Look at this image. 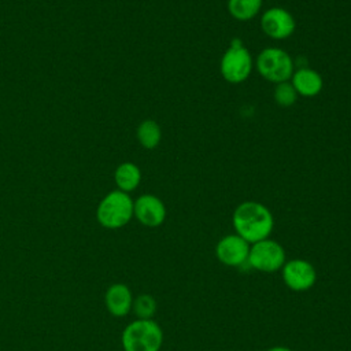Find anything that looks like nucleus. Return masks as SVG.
Listing matches in <instances>:
<instances>
[{
	"label": "nucleus",
	"instance_id": "1",
	"mask_svg": "<svg viewBox=\"0 0 351 351\" xmlns=\"http://www.w3.org/2000/svg\"><path fill=\"white\" fill-rule=\"evenodd\" d=\"M232 223L236 234L243 237L247 243L254 244L270 236L274 226V218L265 204L247 200L234 208Z\"/></svg>",
	"mask_w": 351,
	"mask_h": 351
},
{
	"label": "nucleus",
	"instance_id": "2",
	"mask_svg": "<svg viewBox=\"0 0 351 351\" xmlns=\"http://www.w3.org/2000/svg\"><path fill=\"white\" fill-rule=\"evenodd\" d=\"M123 351H159L163 343V332L154 319H134L122 332Z\"/></svg>",
	"mask_w": 351,
	"mask_h": 351
},
{
	"label": "nucleus",
	"instance_id": "3",
	"mask_svg": "<svg viewBox=\"0 0 351 351\" xmlns=\"http://www.w3.org/2000/svg\"><path fill=\"white\" fill-rule=\"evenodd\" d=\"M133 202L129 193L119 189L108 192L96 208V219L106 229H119L133 218Z\"/></svg>",
	"mask_w": 351,
	"mask_h": 351
},
{
	"label": "nucleus",
	"instance_id": "4",
	"mask_svg": "<svg viewBox=\"0 0 351 351\" xmlns=\"http://www.w3.org/2000/svg\"><path fill=\"white\" fill-rule=\"evenodd\" d=\"M254 60L243 41L234 37L229 48L223 52L219 62V71L225 81L230 84H240L245 81L252 71Z\"/></svg>",
	"mask_w": 351,
	"mask_h": 351
},
{
	"label": "nucleus",
	"instance_id": "5",
	"mask_svg": "<svg viewBox=\"0 0 351 351\" xmlns=\"http://www.w3.org/2000/svg\"><path fill=\"white\" fill-rule=\"evenodd\" d=\"M255 66L265 80L274 84L289 81L295 71L291 55L278 47L262 49L255 60Z\"/></svg>",
	"mask_w": 351,
	"mask_h": 351
},
{
	"label": "nucleus",
	"instance_id": "6",
	"mask_svg": "<svg viewBox=\"0 0 351 351\" xmlns=\"http://www.w3.org/2000/svg\"><path fill=\"white\" fill-rule=\"evenodd\" d=\"M285 261V251L282 245L267 237L251 244L247 263L255 270L273 273L280 270Z\"/></svg>",
	"mask_w": 351,
	"mask_h": 351
},
{
	"label": "nucleus",
	"instance_id": "7",
	"mask_svg": "<svg viewBox=\"0 0 351 351\" xmlns=\"http://www.w3.org/2000/svg\"><path fill=\"white\" fill-rule=\"evenodd\" d=\"M281 276L285 285L296 292H303L313 288L317 280V271L313 263L300 258L285 261L284 266L281 267Z\"/></svg>",
	"mask_w": 351,
	"mask_h": 351
},
{
	"label": "nucleus",
	"instance_id": "8",
	"mask_svg": "<svg viewBox=\"0 0 351 351\" xmlns=\"http://www.w3.org/2000/svg\"><path fill=\"white\" fill-rule=\"evenodd\" d=\"M261 27L273 40H285L293 34L296 23L289 11L282 7H270L261 16Z\"/></svg>",
	"mask_w": 351,
	"mask_h": 351
},
{
	"label": "nucleus",
	"instance_id": "9",
	"mask_svg": "<svg viewBox=\"0 0 351 351\" xmlns=\"http://www.w3.org/2000/svg\"><path fill=\"white\" fill-rule=\"evenodd\" d=\"M251 244L239 234H226L215 245V255L218 261L226 266L237 267L248 261Z\"/></svg>",
	"mask_w": 351,
	"mask_h": 351
},
{
	"label": "nucleus",
	"instance_id": "10",
	"mask_svg": "<svg viewBox=\"0 0 351 351\" xmlns=\"http://www.w3.org/2000/svg\"><path fill=\"white\" fill-rule=\"evenodd\" d=\"M133 217L148 228H156L166 219V206L155 195L144 193L133 202Z\"/></svg>",
	"mask_w": 351,
	"mask_h": 351
},
{
	"label": "nucleus",
	"instance_id": "11",
	"mask_svg": "<svg viewBox=\"0 0 351 351\" xmlns=\"http://www.w3.org/2000/svg\"><path fill=\"white\" fill-rule=\"evenodd\" d=\"M133 293L126 284H111L104 293V304L107 311L114 317H125L132 311Z\"/></svg>",
	"mask_w": 351,
	"mask_h": 351
},
{
	"label": "nucleus",
	"instance_id": "12",
	"mask_svg": "<svg viewBox=\"0 0 351 351\" xmlns=\"http://www.w3.org/2000/svg\"><path fill=\"white\" fill-rule=\"evenodd\" d=\"M291 84L295 88L298 96L314 97L324 88V80L321 74L310 67H300L293 71L291 77Z\"/></svg>",
	"mask_w": 351,
	"mask_h": 351
},
{
	"label": "nucleus",
	"instance_id": "13",
	"mask_svg": "<svg viewBox=\"0 0 351 351\" xmlns=\"http://www.w3.org/2000/svg\"><path fill=\"white\" fill-rule=\"evenodd\" d=\"M114 180L119 191L129 193L140 185V181H141L140 167L132 162H123L115 169Z\"/></svg>",
	"mask_w": 351,
	"mask_h": 351
},
{
	"label": "nucleus",
	"instance_id": "14",
	"mask_svg": "<svg viewBox=\"0 0 351 351\" xmlns=\"http://www.w3.org/2000/svg\"><path fill=\"white\" fill-rule=\"evenodd\" d=\"M262 3L263 0H228V11L236 21L247 22L259 14Z\"/></svg>",
	"mask_w": 351,
	"mask_h": 351
},
{
	"label": "nucleus",
	"instance_id": "15",
	"mask_svg": "<svg viewBox=\"0 0 351 351\" xmlns=\"http://www.w3.org/2000/svg\"><path fill=\"white\" fill-rule=\"evenodd\" d=\"M136 136L141 147H144L145 149H154L160 143L162 130L156 121L145 119L137 126Z\"/></svg>",
	"mask_w": 351,
	"mask_h": 351
},
{
	"label": "nucleus",
	"instance_id": "16",
	"mask_svg": "<svg viewBox=\"0 0 351 351\" xmlns=\"http://www.w3.org/2000/svg\"><path fill=\"white\" fill-rule=\"evenodd\" d=\"M158 303L152 295L141 293L133 299L132 310L138 319H151L156 313Z\"/></svg>",
	"mask_w": 351,
	"mask_h": 351
},
{
	"label": "nucleus",
	"instance_id": "17",
	"mask_svg": "<svg viewBox=\"0 0 351 351\" xmlns=\"http://www.w3.org/2000/svg\"><path fill=\"white\" fill-rule=\"evenodd\" d=\"M273 96L276 104L280 107H291L298 99V93L289 81L276 84Z\"/></svg>",
	"mask_w": 351,
	"mask_h": 351
},
{
	"label": "nucleus",
	"instance_id": "18",
	"mask_svg": "<svg viewBox=\"0 0 351 351\" xmlns=\"http://www.w3.org/2000/svg\"><path fill=\"white\" fill-rule=\"evenodd\" d=\"M266 351H293V350H291L288 347H284V346H276V347H271V348H269Z\"/></svg>",
	"mask_w": 351,
	"mask_h": 351
}]
</instances>
